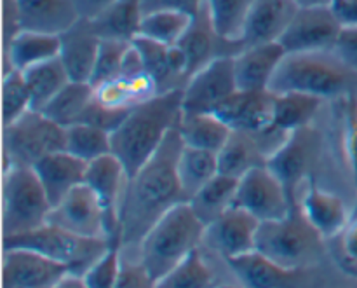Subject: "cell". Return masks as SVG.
<instances>
[{
	"mask_svg": "<svg viewBox=\"0 0 357 288\" xmlns=\"http://www.w3.org/2000/svg\"><path fill=\"white\" fill-rule=\"evenodd\" d=\"M237 89L234 56H220L187 80L183 87V115L215 112Z\"/></svg>",
	"mask_w": 357,
	"mask_h": 288,
	"instance_id": "cell-11",
	"label": "cell"
},
{
	"mask_svg": "<svg viewBox=\"0 0 357 288\" xmlns=\"http://www.w3.org/2000/svg\"><path fill=\"white\" fill-rule=\"evenodd\" d=\"M323 98L305 93H275L274 119L272 129L289 133L312 124V119L319 112Z\"/></svg>",
	"mask_w": 357,
	"mask_h": 288,
	"instance_id": "cell-30",
	"label": "cell"
},
{
	"mask_svg": "<svg viewBox=\"0 0 357 288\" xmlns=\"http://www.w3.org/2000/svg\"><path fill=\"white\" fill-rule=\"evenodd\" d=\"M54 288H87V287H86V283H84L82 276L68 273V275H66L65 278H63Z\"/></svg>",
	"mask_w": 357,
	"mask_h": 288,
	"instance_id": "cell-51",
	"label": "cell"
},
{
	"mask_svg": "<svg viewBox=\"0 0 357 288\" xmlns=\"http://www.w3.org/2000/svg\"><path fill=\"white\" fill-rule=\"evenodd\" d=\"M296 206L324 240L337 238L351 222V213L344 199L319 187L312 180L305 187L303 194L298 196Z\"/></svg>",
	"mask_w": 357,
	"mask_h": 288,
	"instance_id": "cell-23",
	"label": "cell"
},
{
	"mask_svg": "<svg viewBox=\"0 0 357 288\" xmlns=\"http://www.w3.org/2000/svg\"><path fill=\"white\" fill-rule=\"evenodd\" d=\"M66 145V128L40 110H30L3 126L6 170L10 166L33 168L44 157L61 152Z\"/></svg>",
	"mask_w": 357,
	"mask_h": 288,
	"instance_id": "cell-8",
	"label": "cell"
},
{
	"mask_svg": "<svg viewBox=\"0 0 357 288\" xmlns=\"http://www.w3.org/2000/svg\"><path fill=\"white\" fill-rule=\"evenodd\" d=\"M142 20V0H117L105 13L91 20V24L100 38L132 42L139 35Z\"/></svg>",
	"mask_w": 357,
	"mask_h": 288,
	"instance_id": "cell-29",
	"label": "cell"
},
{
	"mask_svg": "<svg viewBox=\"0 0 357 288\" xmlns=\"http://www.w3.org/2000/svg\"><path fill=\"white\" fill-rule=\"evenodd\" d=\"M122 262V243L114 241L107 252L82 275L87 288H115Z\"/></svg>",
	"mask_w": 357,
	"mask_h": 288,
	"instance_id": "cell-42",
	"label": "cell"
},
{
	"mask_svg": "<svg viewBox=\"0 0 357 288\" xmlns=\"http://www.w3.org/2000/svg\"><path fill=\"white\" fill-rule=\"evenodd\" d=\"M21 30L63 34L80 20L73 0H14Z\"/></svg>",
	"mask_w": 357,
	"mask_h": 288,
	"instance_id": "cell-27",
	"label": "cell"
},
{
	"mask_svg": "<svg viewBox=\"0 0 357 288\" xmlns=\"http://www.w3.org/2000/svg\"><path fill=\"white\" fill-rule=\"evenodd\" d=\"M115 288H155V282L138 257H131L122 252L121 271Z\"/></svg>",
	"mask_w": 357,
	"mask_h": 288,
	"instance_id": "cell-45",
	"label": "cell"
},
{
	"mask_svg": "<svg viewBox=\"0 0 357 288\" xmlns=\"http://www.w3.org/2000/svg\"><path fill=\"white\" fill-rule=\"evenodd\" d=\"M132 45L142 58L145 72L155 80L159 93L183 89L188 80L187 59L178 45H166L150 38L138 37Z\"/></svg>",
	"mask_w": 357,
	"mask_h": 288,
	"instance_id": "cell-20",
	"label": "cell"
},
{
	"mask_svg": "<svg viewBox=\"0 0 357 288\" xmlns=\"http://www.w3.org/2000/svg\"><path fill=\"white\" fill-rule=\"evenodd\" d=\"M128 182V171L114 154H107V156L98 157V159L87 163L84 184L91 187V191L98 196L105 212H107L112 241H121L119 210H121L122 196H124Z\"/></svg>",
	"mask_w": 357,
	"mask_h": 288,
	"instance_id": "cell-18",
	"label": "cell"
},
{
	"mask_svg": "<svg viewBox=\"0 0 357 288\" xmlns=\"http://www.w3.org/2000/svg\"><path fill=\"white\" fill-rule=\"evenodd\" d=\"M51 205H58L66 194L86 180L87 163L73 154L61 150L44 157L33 166Z\"/></svg>",
	"mask_w": 357,
	"mask_h": 288,
	"instance_id": "cell-26",
	"label": "cell"
},
{
	"mask_svg": "<svg viewBox=\"0 0 357 288\" xmlns=\"http://www.w3.org/2000/svg\"><path fill=\"white\" fill-rule=\"evenodd\" d=\"M344 145L357 185V96L347 94L344 107Z\"/></svg>",
	"mask_w": 357,
	"mask_h": 288,
	"instance_id": "cell-44",
	"label": "cell"
},
{
	"mask_svg": "<svg viewBox=\"0 0 357 288\" xmlns=\"http://www.w3.org/2000/svg\"><path fill=\"white\" fill-rule=\"evenodd\" d=\"M300 9H310V7H331L333 0H293Z\"/></svg>",
	"mask_w": 357,
	"mask_h": 288,
	"instance_id": "cell-52",
	"label": "cell"
},
{
	"mask_svg": "<svg viewBox=\"0 0 357 288\" xmlns=\"http://www.w3.org/2000/svg\"><path fill=\"white\" fill-rule=\"evenodd\" d=\"M319 135L312 126L289 133L284 142L268 157L267 166L288 191L293 205H298V191L309 178L319 154Z\"/></svg>",
	"mask_w": 357,
	"mask_h": 288,
	"instance_id": "cell-9",
	"label": "cell"
},
{
	"mask_svg": "<svg viewBox=\"0 0 357 288\" xmlns=\"http://www.w3.org/2000/svg\"><path fill=\"white\" fill-rule=\"evenodd\" d=\"M33 110L28 84L21 70H6L2 80V121L3 126L17 121L21 115Z\"/></svg>",
	"mask_w": 357,
	"mask_h": 288,
	"instance_id": "cell-40",
	"label": "cell"
},
{
	"mask_svg": "<svg viewBox=\"0 0 357 288\" xmlns=\"http://www.w3.org/2000/svg\"><path fill=\"white\" fill-rule=\"evenodd\" d=\"M275 93L271 89H237L213 114L218 115L230 129L264 131L272 126Z\"/></svg>",
	"mask_w": 357,
	"mask_h": 288,
	"instance_id": "cell-19",
	"label": "cell"
},
{
	"mask_svg": "<svg viewBox=\"0 0 357 288\" xmlns=\"http://www.w3.org/2000/svg\"><path fill=\"white\" fill-rule=\"evenodd\" d=\"M114 2H117V0H73V6L79 13V17L91 21L100 16L101 13H105Z\"/></svg>",
	"mask_w": 357,
	"mask_h": 288,
	"instance_id": "cell-50",
	"label": "cell"
},
{
	"mask_svg": "<svg viewBox=\"0 0 357 288\" xmlns=\"http://www.w3.org/2000/svg\"><path fill=\"white\" fill-rule=\"evenodd\" d=\"M342 28L344 27L337 20L331 7L298 9L279 44L286 52L330 51L335 48Z\"/></svg>",
	"mask_w": 357,
	"mask_h": 288,
	"instance_id": "cell-14",
	"label": "cell"
},
{
	"mask_svg": "<svg viewBox=\"0 0 357 288\" xmlns=\"http://www.w3.org/2000/svg\"><path fill=\"white\" fill-rule=\"evenodd\" d=\"M286 133L268 128L264 131L232 129L229 140L218 152L220 173L243 178L253 168L267 164L268 157L286 140Z\"/></svg>",
	"mask_w": 357,
	"mask_h": 288,
	"instance_id": "cell-13",
	"label": "cell"
},
{
	"mask_svg": "<svg viewBox=\"0 0 357 288\" xmlns=\"http://www.w3.org/2000/svg\"><path fill=\"white\" fill-rule=\"evenodd\" d=\"M204 0H142L143 14L152 13V10L169 9V10H183V13L195 14Z\"/></svg>",
	"mask_w": 357,
	"mask_h": 288,
	"instance_id": "cell-48",
	"label": "cell"
},
{
	"mask_svg": "<svg viewBox=\"0 0 357 288\" xmlns=\"http://www.w3.org/2000/svg\"><path fill=\"white\" fill-rule=\"evenodd\" d=\"M357 72L345 65L333 49L288 52L268 89L274 93H305L317 98H340L351 93Z\"/></svg>",
	"mask_w": 357,
	"mask_h": 288,
	"instance_id": "cell-4",
	"label": "cell"
},
{
	"mask_svg": "<svg viewBox=\"0 0 357 288\" xmlns=\"http://www.w3.org/2000/svg\"><path fill=\"white\" fill-rule=\"evenodd\" d=\"M65 150L91 163L98 157L112 154V133L91 124H73L66 128Z\"/></svg>",
	"mask_w": 357,
	"mask_h": 288,
	"instance_id": "cell-39",
	"label": "cell"
},
{
	"mask_svg": "<svg viewBox=\"0 0 357 288\" xmlns=\"http://www.w3.org/2000/svg\"><path fill=\"white\" fill-rule=\"evenodd\" d=\"M286 55L288 52L279 42L241 49L237 55H234L237 87L246 91L268 89Z\"/></svg>",
	"mask_w": 357,
	"mask_h": 288,
	"instance_id": "cell-25",
	"label": "cell"
},
{
	"mask_svg": "<svg viewBox=\"0 0 357 288\" xmlns=\"http://www.w3.org/2000/svg\"><path fill=\"white\" fill-rule=\"evenodd\" d=\"M61 38L45 31L20 30L9 42H6L7 70H26L35 65L59 58Z\"/></svg>",
	"mask_w": 357,
	"mask_h": 288,
	"instance_id": "cell-28",
	"label": "cell"
},
{
	"mask_svg": "<svg viewBox=\"0 0 357 288\" xmlns=\"http://www.w3.org/2000/svg\"><path fill=\"white\" fill-rule=\"evenodd\" d=\"M129 112H131V108H129V110H121V108L105 107V105L100 103V101L96 100V96H94L91 105L87 107L80 124H91L96 126V128L105 129V131L108 133H114L115 129L124 122V119L128 117Z\"/></svg>",
	"mask_w": 357,
	"mask_h": 288,
	"instance_id": "cell-43",
	"label": "cell"
},
{
	"mask_svg": "<svg viewBox=\"0 0 357 288\" xmlns=\"http://www.w3.org/2000/svg\"><path fill=\"white\" fill-rule=\"evenodd\" d=\"M23 75L30 89L33 110H42L70 82L68 73L59 58L23 70Z\"/></svg>",
	"mask_w": 357,
	"mask_h": 288,
	"instance_id": "cell-35",
	"label": "cell"
},
{
	"mask_svg": "<svg viewBox=\"0 0 357 288\" xmlns=\"http://www.w3.org/2000/svg\"><path fill=\"white\" fill-rule=\"evenodd\" d=\"M112 243L114 241L110 240L77 236L52 224H44L30 233L3 238L2 247L33 250L51 261L66 266L73 275L82 276L110 248Z\"/></svg>",
	"mask_w": 357,
	"mask_h": 288,
	"instance_id": "cell-7",
	"label": "cell"
},
{
	"mask_svg": "<svg viewBox=\"0 0 357 288\" xmlns=\"http://www.w3.org/2000/svg\"><path fill=\"white\" fill-rule=\"evenodd\" d=\"M183 140L173 129L155 154L129 178L119 210L122 250L138 248L145 234L171 208L188 198L178 178V157Z\"/></svg>",
	"mask_w": 357,
	"mask_h": 288,
	"instance_id": "cell-1",
	"label": "cell"
},
{
	"mask_svg": "<svg viewBox=\"0 0 357 288\" xmlns=\"http://www.w3.org/2000/svg\"><path fill=\"white\" fill-rule=\"evenodd\" d=\"M338 252L344 266L357 271V219H352L338 234Z\"/></svg>",
	"mask_w": 357,
	"mask_h": 288,
	"instance_id": "cell-47",
	"label": "cell"
},
{
	"mask_svg": "<svg viewBox=\"0 0 357 288\" xmlns=\"http://www.w3.org/2000/svg\"><path fill=\"white\" fill-rule=\"evenodd\" d=\"M239 178L229 177V175L218 173L213 180H209L204 187L199 189L190 198V206L194 208L195 215L209 226L229 208H232L236 201Z\"/></svg>",
	"mask_w": 357,
	"mask_h": 288,
	"instance_id": "cell-31",
	"label": "cell"
},
{
	"mask_svg": "<svg viewBox=\"0 0 357 288\" xmlns=\"http://www.w3.org/2000/svg\"><path fill=\"white\" fill-rule=\"evenodd\" d=\"M225 262L244 288H300L307 275V269L284 268L257 250Z\"/></svg>",
	"mask_w": 357,
	"mask_h": 288,
	"instance_id": "cell-22",
	"label": "cell"
},
{
	"mask_svg": "<svg viewBox=\"0 0 357 288\" xmlns=\"http://www.w3.org/2000/svg\"><path fill=\"white\" fill-rule=\"evenodd\" d=\"M298 9L293 0H255L244 23L241 45L250 48L279 42Z\"/></svg>",
	"mask_w": 357,
	"mask_h": 288,
	"instance_id": "cell-21",
	"label": "cell"
},
{
	"mask_svg": "<svg viewBox=\"0 0 357 288\" xmlns=\"http://www.w3.org/2000/svg\"><path fill=\"white\" fill-rule=\"evenodd\" d=\"M333 51L338 58L357 72V27H344L337 42H335Z\"/></svg>",
	"mask_w": 357,
	"mask_h": 288,
	"instance_id": "cell-46",
	"label": "cell"
},
{
	"mask_svg": "<svg viewBox=\"0 0 357 288\" xmlns=\"http://www.w3.org/2000/svg\"><path fill=\"white\" fill-rule=\"evenodd\" d=\"M183 119V89L155 94L131 108L112 133V154L124 164L129 178L159 150L166 136Z\"/></svg>",
	"mask_w": 357,
	"mask_h": 288,
	"instance_id": "cell-2",
	"label": "cell"
},
{
	"mask_svg": "<svg viewBox=\"0 0 357 288\" xmlns=\"http://www.w3.org/2000/svg\"><path fill=\"white\" fill-rule=\"evenodd\" d=\"M331 10L342 27H357V0H333Z\"/></svg>",
	"mask_w": 357,
	"mask_h": 288,
	"instance_id": "cell-49",
	"label": "cell"
},
{
	"mask_svg": "<svg viewBox=\"0 0 357 288\" xmlns=\"http://www.w3.org/2000/svg\"><path fill=\"white\" fill-rule=\"evenodd\" d=\"M47 224L93 240H110L107 212L98 196L86 184L73 189L58 205L52 206Z\"/></svg>",
	"mask_w": 357,
	"mask_h": 288,
	"instance_id": "cell-12",
	"label": "cell"
},
{
	"mask_svg": "<svg viewBox=\"0 0 357 288\" xmlns=\"http://www.w3.org/2000/svg\"><path fill=\"white\" fill-rule=\"evenodd\" d=\"M194 14L160 9L143 14L139 35L166 45H178L190 28Z\"/></svg>",
	"mask_w": 357,
	"mask_h": 288,
	"instance_id": "cell-36",
	"label": "cell"
},
{
	"mask_svg": "<svg viewBox=\"0 0 357 288\" xmlns=\"http://www.w3.org/2000/svg\"><path fill=\"white\" fill-rule=\"evenodd\" d=\"M218 173V152L195 149V147H188L183 143V149L178 157V178H180V184L188 201L199 189L204 187Z\"/></svg>",
	"mask_w": 357,
	"mask_h": 288,
	"instance_id": "cell-34",
	"label": "cell"
},
{
	"mask_svg": "<svg viewBox=\"0 0 357 288\" xmlns=\"http://www.w3.org/2000/svg\"><path fill=\"white\" fill-rule=\"evenodd\" d=\"M178 48L181 49L185 59H187L188 79L195 72L209 65L213 59L220 58V56H234L243 49L239 42H230L220 37L204 2L194 14L190 28L183 35Z\"/></svg>",
	"mask_w": 357,
	"mask_h": 288,
	"instance_id": "cell-17",
	"label": "cell"
},
{
	"mask_svg": "<svg viewBox=\"0 0 357 288\" xmlns=\"http://www.w3.org/2000/svg\"><path fill=\"white\" fill-rule=\"evenodd\" d=\"M59 38H61L59 59H61L70 80L91 82L101 42L96 31L93 30L91 21L80 17L68 30L59 34Z\"/></svg>",
	"mask_w": 357,
	"mask_h": 288,
	"instance_id": "cell-24",
	"label": "cell"
},
{
	"mask_svg": "<svg viewBox=\"0 0 357 288\" xmlns=\"http://www.w3.org/2000/svg\"><path fill=\"white\" fill-rule=\"evenodd\" d=\"M93 98L94 87L89 82L70 80L40 112H44L47 117L61 124L63 128H70V126L82 122L84 114Z\"/></svg>",
	"mask_w": 357,
	"mask_h": 288,
	"instance_id": "cell-33",
	"label": "cell"
},
{
	"mask_svg": "<svg viewBox=\"0 0 357 288\" xmlns=\"http://www.w3.org/2000/svg\"><path fill=\"white\" fill-rule=\"evenodd\" d=\"M178 131H180L185 145L220 152L229 140L232 129L218 115L208 112V114L183 115L181 124L178 126Z\"/></svg>",
	"mask_w": 357,
	"mask_h": 288,
	"instance_id": "cell-32",
	"label": "cell"
},
{
	"mask_svg": "<svg viewBox=\"0 0 357 288\" xmlns=\"http://www.w3.org/2000/svg\"><path fill=\"white\" fill-rule=\"evenodd\" d=\"M216 276L211 266L202 255L201 248L192 252L187 259L171 269L155 288H216Z\"/></svg>",
	"mask_w": 357,
	"mask_h": 288,
	"instance_id": "cell-37",
	"label": "cell"
},
{
	"mask_svg": "<svg viewBox=\"0 0 357 288\" xmlns=\"http://www.w3.org/2000/svg\"><path fill=\"white\" fill-rule=\"evenodd\" d=\"M253 2L255 0H204L215 30L220 37L230 42L241 41L244 23Z\"/></svg>",
	"mask_w": 357,
	"mask_h": 288,
	"instance_id": "cell-38",
	"label": "cell"
},
{
	"mask_svg": "<svg viewBox=\"0 0 357 288\" xmlns=\"http://www.w3.org/2000/svg\"><path fill=\"white\" fill-rule=\"evenodd\" d=\"M68 268L26 248H3L2 288H54Z\"/></svg>",
	"mask_w": 357,
	"mask_h": 288,
	"instance_id": "cell-16",
	"label": "cell"
},
{
	"mask_svg": "<svg viewBox=\"0 0 357 288\" xmlns=\"http://www.w3.org/2000/svg\"><path fill=\"white\" fill-rule=\"evenodd\" d=\"M204 233L206 224L195 215L190 203H180L145 234L136 257L157 283L201 247Z\"/></svg>",
	"mask_w": 357,
	"mask_h": 288,
	"instance_id": "cell-3",
	"label": "cell"
},
{
	"mask_svg": "<svg viewBox=\"0 0 357 288\" xmlns=\"http://www.w3.org/2000/svg\"><path fill=\"white\" fill-rule=\"evenodd\" d=\"M216 288H244V287H234V285H225V287H216Z\"/></svg>",
	"mask_w": 357,
	"mask_h": 288,
	"instance_id": "cell-53",
	"label": "cell"
},
{
	"mask_svg": "<svg viewBox=\"0 0 357 288\" xmlns=\"http://www.w3.org/2000/svg\"><path fill=\"white\" fill-rule=\"evenodd\" d=\"M132 42L114 41V38H101L100 51H98L96 63H94L91 86L96 87L100 84L117 79L124 72L126 56L131 49Z\"/></svg>",
	"mask_w": 357,
	"mask_h": 288,
	"instance_id": "cell-41",
	"label": "cell"
},
{
	"mask_svg": "<svg viewBox=\"0 0 357 288\" xmlns=\"http://www.w3.org/2000/svg\"><path fill=\"white\" fill-rule=\"evenodd\" d=\"M260 220L239 206H232L222 217L206 226L202 245L222 255L225 261L257 250Z\"/></svg>",
	"mask_w": 357,
	"mask_h": 288,
	"instance_id": "cell-15",
	"label": "cell"
},
{
	"mask_svg": "<svg viewBox=\"0 0 357 288\" xmlns=\"http://www.w3.org/2000/svg\"><path fill=\"white\" fill-rule=\"evenodd\" d=\"M234 206L250 212L260 222L284 219L295 208L282 182L268 170L267 164L253 168L239 178Z\"/></svg>",
	"mask_w": 357,
	"mask_h": 288,
	"instance_id": "cell-10",
	"label": "cell"
},
{
	"mask_svg": "<svg viewBox=\"0 0 357 288\" xmlns=\"http://www.w3.org/2000/svg\"><path fill=\"white\" fill-rule=\"evenodd\" d=\"M323 240L295 206L284 219L260 224L257 252L284 268L307 269L323 254Z\"/></svg>",
	"mask_w": 357,
	"mask_h": 288,
	"instance_id": "cell-5",
	"label": "cell"
},
{
	"mask_svg": "<svg viewBox=\"0 0 357 288\" xmlns=\"http://www.w3.org/2000/svg\"><path fill=\"white\" fill-rule=\"evenodd\" d=\"M2 194L3 238L30 233L47 224L52 205L33 168H7Z\"/></svg>",
	"mask_w": 357,
	"mask_h": 288,
	"instance_id": "cell-6",
	"label": "cell"
}]
</instances>
